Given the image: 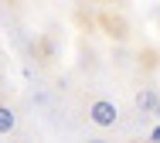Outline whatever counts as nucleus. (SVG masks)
I'll use <instances>...</instances> for the list:
<instances>
[{
	"instance_id": "f257e3e1",
	"label": "nucleus",
	"mask_w": 160,
	"mask_h": 143,
	"mask_svg": "<svg viewBox=\"0 0 160 143\" xmlns=\"http://www.w3.org/2000/svg\"><path fill=\"white\" fill-rule=\"evenodd\" d=\"M89 123L99 126V130L116 126V123H119V109H116V102H109V99H92V102H89Z\"/></svg>"
},
{
	"instance_id": "f03ea898",
	"label": "nucleus",
	"mask_w": 160,
	"mask_h": 143,
	"mask_svg": "<svg viewBox=\"0 0 160 143\" xmlns=\"http://www.w3.org/2000/svg\"><path fill=\"white\" fill-rule=\"evenodd\" d=\"M133 102H136L140 112H153L157 102H160V96H157V89H153V85H147V89H140V92H136V99H133Z\"/></svg>"
},
{
	"instance_id": "7ed1b4c3",
	"label": "nucleus",
	"mask_w": 160,
	"mask_h": 143,
	"mask_svg": "<svg viewBox=\"0 0 160 143\" xmlns=\"http://www.w3.org/2000/svg\"><path fill=\"white\" fill-rule=\"evenodd\" d=\"M17 130V116H14V109L7 106V102H0V136H10Z\"/></svg>"
},
{
	"instance_id": "20e7f679",
	"label": "nucleus",
	"mask_w": 160,
	"mask_h": 143,
	"mask_svg": "<svg viewBox=\"0 0 160 143\" xmlns=\"http://www.w3.org/2000/svg\"><path fill=\"white\" fill-rule=\"evenodd\" d=\"M153 116H160V102H157V109H153Z\"/></svg>"
}]
</instances>
